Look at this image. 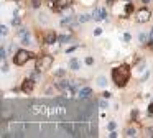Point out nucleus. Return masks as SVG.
Wrapping results in <instances>:
<instances>
[{"instance_id": "nucleus-1", "label": "nucleus", "mask_w": 153, "mask_h": 138, "mask_svg": "<svg viewBox=\"0 0 153 138\" xmlns=\"http://www.w3.org/2000/svg\"><path fill=\"white\" fill-rule=\"evenodd\" d=\"M112 81L117 87H125L127 82L130 81V66L120 64L112 69Z\"/></svg>"}, {"instance_id": "nucleus-2", "label": "nucleus", "mask_w": 153, "mask_h": 138, "mask_svg": "<svg viewBox=\"0 0 153 138\" xmlns=\"http://www.w3.org/2000/svg\"><path fill=\"white\" fill-rule=\"evenodd\" d=\"M31 58H33V53L27 51V49H18L13 54V63L17 66H23V64H27V61Z\"/></svg>"}, {"instance_id": "nucleus-3", "label": "nucleus", "mask_w": 153, "mask_h": 138, "mask_svg": "<svg viewBox=\"0 0 153 138\" xmlns=\"http://www.w3.org/2000/svg\"><path fill=\"white\" fill-rule=\"evenodd\" d=\"M53 64V56L49 54H41L36 61V69H49Z\"/></svg>"}, {"instance_id": "nucleus-4", "label": "nucleus", "mask_w": 153, "mask_h": 138, "mask_svg": "<svg viewBox=\"0 0 153 138\" xmlns=\"http://www.w3.org/2000/svg\"><path fill=\"white\" fill-rule=\"evenodd\" d=\"M137 21L138 23H145V21H148V20L152 18V12L148 10V8H142V10H138L137 12Z\"/></svg>"}, {"instance_id": "nucleus-5", "label": "nucleus", "mask_w": 153, "mask_h": 138, "mask_svg": "<svg viewBox=\"0 0 153 138\" xmlns=\"http://www.w3.org/2000/svg\"><path fill=\"white\" fill-rule=\"evenodd\" d=\"M33 87H35V79L33 77H27L21 82V91L25 92V94H30V92L33 91Z\"/></svg>"}, {"instance_id": "nucleus-6", "label": "nucleus", "mask_w": 153, "mask_h": 138, "mask_svg": "<svg viewBox=\"0 0 153 138\" xmlns=\"http://www.w3.org/2000/svg\"><path fill=\"white\" fill-rule=\"evenodd\" d=\"M91 15H92V20H97V21H100V20H107L106 8H96Z\"/></svg>"}, {"instance_id": "nucleus-7", "label": "nucleus", "mask_w": 153, "mask_h": 138, "mask_svg": "<svg viewBox=\"0 0 153 138\" xmlns=\"http://www.w3.org/2000/svg\"><path fill=\"white\" fill-rule=\"evenodd\" d=\"M91 95H92V89L91 87H82L78 92V99L79 100H87V99H91Z\"/></svg>"}, {"instance_id": "nucleus-8", "label": "nucleus", "mask_w": 153, "mask_h": 138, "mask_svg": "<svg viewBox=\"0 0 153 138\" xmlns=\"http://www.w3.org/2000/svg\"><path fill=\"white\" fill-rule=\"evenodd\" d=\"M56 87L59 89V91H66L67 87H71V79H66V77H63V79H59L58 82H56Z\"/></svg>"}, {"instance_id": "nucleus-9", "label": "nucleus", "mask_w": 153, "mask_h": 138, "mask_svg": "<svg viewBox=\"0 0 153 138\" xmlns=\"http://www.w3.org/2000/svg\"><path fill=\"white\" fill-rule=\"evenodd\" d=\"M56 41H58L56 33L54 31H46V35H45V43H46V45H53V43H56Z\"/></svg>"}, {"instance_id": "nucleus-10", "label": "nucleus", "mask_w": 153, "mask_h": 138, "mask_svg": "<svg viewBox=\"0 0 153 138\" xmlns=\"http://www.w3.org/2000/svg\"><path fill=\"white\" fill-rule=\"evenodd\" d=\"M91 18H92V15H89V13H82V15H79V17L76 18V21H78V23H87Z\"/></svg>"}, {"instance_id": "nucleus-11", "label": "nucleus", "mask_w": 153, "mask_h": 138, "mask_svg": "<svg viewBox=\"0 0 153 138\" xmlns=\"http://www.w3.org/2000/svg\"><path fill=\"white\" fill-rule=\"evenodd\" d=\"M69 67L73 69V71H78L81 67V63H79V59H76V58H73L71 61H69Z\"/></svg>"}, {"instance_id": "nucleus-12", "label": "nucleus", "mask_w": 153, "mask_h": 138, "mask_svg": "<svg viewBox=\"0 0 153 138\" xmlns=\"http://www.w3.org/2000/svg\"><path fill=\"white\" fill-rule=\"evenodd\" d=\"M71 23H74V17H71V15H69V17H64V18L61 20V25L64 26V25H71Z\"/></svg>"}, {"instance_id": "nucleus-13", "label": "nucleus", "mask_w": 153, "mask_h": 138, "mask_svg": "<svg viewBox=\"0 0 153 138\" xmlns=\"http://www.w3.org/2000/svg\"><path fill=\"white\" fill-rule=\"evenodd\" d=\"M21 23V15H15L13 18H12V25L13 26H18Z\"/></svg>"}, {"instance_id": "nucleus-14", "label": "nucleus", "mask_w": 153, "mask_h": 138, "mask_svg": "<svg viewBox=\"0 0 153 138\" xmlns=\"http://www.w3.org/2000/svg\"><path fill=\"white\" fill-rule=\"evenodd\" d=\"M69 39H71L69 35H61V36H58V41H59V43H67Z\"/></svg>"}, {"instance_id": "nucleus-15", "label": "nucleus", "mask_w": 153, "mask_h": 138, "mask_svg": "<svg viewBox=\"0 0 153 138\" xmlns=\"http://www.w3.org/2000/svg\"><path fill=\"white\" fill-rule=\"evenodd\" d=\"M97 85H100V87H106V85H107V79L104 77V76H100V77L97 79Z\"/></svg>"}, {"instance_id": "nucleus-16", "label": "nucleus", "mask_w": 153, "mask_h": 138, "mask_svg": "<svg viewBox=\"0 0 153 138\" xmlns=\"http://www.w3.org/2000/svg\"><path fill=\"white\" fill-rule=\"evenodd\" d=\"M132 12H133V3H130V2H128V3L125 5V13H127V15H130Z\"/></svg>"}, {"instance_id": "nucleus-17", "label": "nucleus", "mask_w": 153, "mask_h": 138, "mask_svg": "<svg viewBox=\"0 0 153 138\" xmlns=\"http://www.w3.org/2000/svg\"><path fill=\"white\" fill-rule=\"evenodd\" d=\"M21 43H23V45H30V43H31V41H30V33L25 35V36H21Z\"/></svg>"}, {"instance_id": "nucleus-18", "label": "nucleus", "mask_w": 153, "mask_h": 138, "mask_svg": "<svg viewBox=\"0 0 153 138\" xmlns=\"http://www.w3.org/2000/svg\"><path fill=\"white\" fill-rule=\"evenodd\" d=\"M138 38H140V41H142V43H146V41H148V35H146V33H140Z\"/></svg>"}, {"instance_id": "nucleus-19", "label": "nucleus", "mask_w": 153, "mask_h": 138, "mask_svg": "<svg viewBox=\"0 0 153 138\" xmlns=\"http://www.w3.org/2000/svg\"><path fill=\"white\" fill-rule=\"evenodd\" d=\"M64 74H66L64 69H58V71H54V76H56V77H63Z\"/></svg>"}, {"instance_id": "nucleus-20", "label": "nucleus", "mask_w": 153, "mask_h": 138, "mask_svg": "<svg viewBox=\"0 0 153 138\" xmlns=\"http://www.w3.org/2000/svg\"><path fill=\"white\" fill-rule=\"evenodd\" d=\"M0 58H2V61H5V58H7V51H5V48H3V46L0 48Z\"/></svg>"}, {"instance_id": "nucleus-21", "label": "nucleus", "mask_w": 153, "mask_h": 138, "mask_svg": "<svg viewBox=\"0 0 153 138\" xmlns=\"http://www.w3.org/2000/svg\"><path fill=\"white\" fill-rule=\"evenodd\" d=\"M125 137H135V130H133V128H127V130H125Z\"/></svg>"}, {"instance_id": "nucleus-22", "label": "nucleus", "mask_w": 153, "mask_h": 138, "mask_svg": "<svg viewBox=\"0 0 153 138\" xmlns=\"http://www.w3.org/2000/svg\"><path fill=\"white\" fill-rule=\"evenodd\" d=\"M99 105H100V109H107L109 107V104H107V99H102L99 102Z\"/></svg>"}, {"instance_id": "nucleus-23", "label": "nucleus", "mask_w": 153, "mask_h": 138, "mask_svg": "<svg viewBox=\"0 0 153 138\" xmlns=\"http://www.w3.org/2000/svg\"><path fill=\"white\" fill-rule=\"evenodd\" d=\"M30 77H33V79H40V69H36L35 72H31V74H30Z\"/></svg>"}, {"instance_id": "nucleus-24", "label": "nucleus", "mask_w": 153, "mask_h": 138, "mask_svg": "<svg viewBox=\"0 0 153 138\" xmlns=\"http://www.w3.org/2000/svg\"><path fill=\"white\" fill-rule=\"evenodd\" d=\"M18 35H20V36H25V35H28V30H27V28H23V26H21L20 30H18Z\"/></svg>"}, {"instance_id": "nucleus-25", "label": "nucleus", "mask_w": 153, "mask_h": 138, "mask_svg": "<svg viewBox=\"0 0 153 138\" xmlns=\"http://www.w3.org/2000/svg\"><path fill=\"white\" fill-rule=\"evenodd\" d=\"M8 69H10V67H8V64L3 61V64H2V71H3V72H8Z\"/></svg>"}, {"instance_id": "nucleus-26", "label": "nucleus", "mask_w": 153, "mask_h": 138, "mask_svg": "<svg viewBox=\"0 0 153 138\" xmlns=\"http://www.w3.org/2000/svg\"><path fill=\"white\" fill-rule=\"evenodd\" d=\"M0 28H2V35L5 36V35H7V33H8V28H7V26H5V25H2V26H0Z\"/></svg>"}, {"instance_id": "nucleus-27", "label": "nucleus", "mask_w": 153, "mask_h": 138, "mask_svg": "<svg viewBox=\"0 0 153 138\" xmlns=\"http://www.w3.org/2000/svg\"><path fill=\"white\" fill-rule=\"evenodd\" d=\"M40 5H41V0H33V7H35V8H38Z\"/></svg>"}, {"instance_id": "nucleus-28", "label": "nucleus", "mask_w": 153, "mask_h": 138, "mask_svg": "<svg viewBox=\"0 0 153 138\" xmlns=\"http://www.w3.org/2000/svg\"><path fill=\"white\" fill-rule=\"evenodd\" d=\"M130 38H132V36H130V33H125V35H124V39H125L127 43L130 41Z\"/></svg>"}, {"instance_id": "nucleus-29", "label": "nucleus", "mask_w": 153, "mask_h": 138, "mask_svg": "<svg viewBox=\"0 0 153 138\" xmlns=\"http://www.w3.org/2000/svg\"><path fill=\"white\" fill-rule=\"evenodd\" d=\"M109 130H115V122H109Z\"/></svg>"}, {"instance_id": "nucleus-30", "label": "nucleus", "mask_w": 153, "mask_h": 138, "mask_svg": "<svg viewBox=\"0 0 153 138\" xmlns=\"http://www.w3.org/2000/svg\"><path fill=\"white\" fill-rule=\"evenodd\" d=\"M92 63H94V59L91 58V56H87V58H86V64H92Z\"/></svg>"}, {"instance_id": "nucleus-31", "label": "nucleus", "mask_w": 153, "mask_h": 138, "mask_svg": "<svg viewBox=\"0 0 153 138\" xmlns=\"http://www.w3.org/2000/svg\"><path fill=\"white\" fill-rule=\"evenodd\" d=\"M109 137H110V138H115V137H117V131H115V130H110Z\"/></svg>"}, {"instance_id": "nucleus-32", "label": "nucleus", "mask_w": 153, "mask_h": 138, "mask_svg": "<svg viewBox=\"0 0 153 138\" xmlns=\"http://www.w3.org/2000/svg\"><path fill=\"white\" fill-rule=\"evenodd\" d=\"M148 113H150V115H153V102L148 105Z\"/></svg>"}, {"instance_id": "nucleus-33", "label": "nucleus", "mask_w": 153, "mask_h": 138, "mask_svg": "<svg viewBox=\"0 0 153 138\" xmlns=\"http://www.w3.org/2000/svg\"><path fill=\"white\" fill-rule=\"evenodd\" d=\"M102 97H104V99H109V97H110V92H102Z\"/></svg>"}, {"instance_id": "nucleus-34", "label": "nucleus", "mask_w": 153, "mask_h": 138, "mask_svg": "<svg viewBox=\"0 0 153 138\" xmlns=\"http://www.w3.org/2000/svg\"><path fill=\"white\" fill-rule=\"evenodd\" d=\"M146 137H153V128H148V130H146Z\"/></svg>"}, {"instance_id": "nucleus-35", "label": "nucleus", "mask_w": 153, "mask_h": 138, "mask_svg": "<svg viewBox=\"0 0 153 138\" xmlns=\"http://www.w3.org/2000/svg\"><path fill=\"white\" fill-rule=\"evenodd\" d=\"M13 51H17V46L12 43V45H10V53H13Z\"/></svg>"}, {"instance_id": "nucleus-36", "label": "nucleus", "mask_w": 153, "mask_h": 138, "mask_svg": "<svg viewBox=\"0 0 153 138\" xmlns=\"http://www.w3.org/2000/svg\"><path fill=\"white\" fill-rule=\"evenodd\" d=\"M100 33H102V30H100V28H97V30L94 31V35H100Z\"/></svg>"}, {"instance_id": "nucleus-37", "label": "nucleus", "mask_w": 153, "mask_h": 138, "mask_svg": "<svg viewBox=\"0 0 153 138\" xmlns=\"http://www.w3.org/2000/svg\"><path fill=\"white\" fill-rule=\"evenodd\" d=\"M150 36H152V41H153V28H152V35H150Z\"/></svg>"}, {"instance_id": "nucleus-38", "label": "nucleus", "mask_w": 153, "mask_h": 138, "mask_svg": "<svg viewBox=\"0 0 153 138\" xmlns=\"http://www.w3.org/2000/svg\"><path fill=\"white\" fill-rule=\"evenodd\" d=\"M148 2H150V0H143V3H148Z\"/></svg>"}, {"instance_id": "nucleus-39", "label": "nucleus", "mask_w": 153, "mask_h": 138, "mask_svg": "<svg viewBox=\"0 0 153 138\" xmlns=\"http://www.w3.org/2000/svg\"><path fill=\"white\" fill-rule=\"evenodd\" d=\"M152 102H153V100H152Z\"/></svg>"}]
</instances>
